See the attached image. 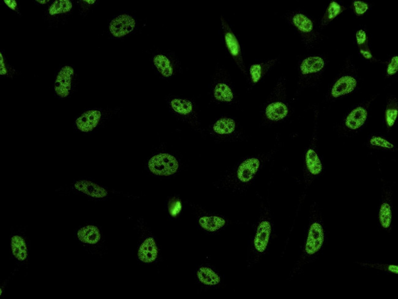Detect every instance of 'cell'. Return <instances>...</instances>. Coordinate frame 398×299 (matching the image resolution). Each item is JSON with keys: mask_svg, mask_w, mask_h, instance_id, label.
<instances>
[{"mask_svg": "<svg viewBox=\"0 0 398 299\" xmlns=\"http://www.w3.org/2000/svg\"><path fill=\"white\" fill-rule=\"evenodd\" d=\"M177 159L172 154L160 153L152 157L148 161V168L153 174L159 176H169L179 169Z\"/></svg>", "mask_w": 398, "mask_h": 299, "instance_id": "6da1fadb", "label": "cell"}, {"mask_svg": "<svg viewBox=\"0 0 398 299\" xmlns=\"http://www.w3.org/2000/svg\"><path fill=\"white\" fill-rule=\"evenodd\" d=\"M324 238L323 225L318 222L313 223L308 230L305 245V253L308 256H313L319 252L323 245Z\"/></svg>", "mask_w": 398, "mask_h": 299, "instance_id": "7a4b0ae2", "label": "cell"}, {"mask_svg": "<svg viewBox=\"0 0 398 299\" xmlns=\"http://www.w3.org/2000/svg\"><path fill=\"white\" fill-rule=\"evenodd\" d=\"M271 234V225L268 221H263L257 227L253 239V247L256 252L263 254L266 250Z\"/></svg>", "mask_w": 398, "mask_h": 299, "instance_id": "3957f363", "label": "cell"}, {"mask_svg": "<svg viewBox=\"0 0 398 299\" xmlns=\"http://www.w3.org/2000/svg\"><path fill=\"white\" fill-rule=\"evenodd\" d=\"M135 26V21L132 16L123 14L112 20L109 27L115 37L120 38L132 32Z\"/></svg>", "mask_w": 398, "mask_h": 299, "instance_id": "277c9868", "label": "cell"}, {"mask_svg": "<svg viewBox=\"0 0 398 299\" xmlns=\"http://www.w3.org/2000/svg\"><path fill=\"white\" fill-rule=\"evenodd\" d=\"M74 75V70L70 67H65L60 71L57 75L55 84V90L61 98L69 95L71 88V78Z\"/></svg>", "mask_w": 398, "mask_h": 299, "instance_id": "5b68a950", "label": "cell"}, {"mask_svg": "<svg viewBox=\"0 0 398 299\" xmlns=\"http://www.w3.org/2000/svg\"><path fill=\"white\" fill-rule=\"evenodd\" d=\"M260 167L258 159L249 158L243 161L238 167L237 175L238 179L242 183H248L253 179Z\"/></svg>", "mask_w": 398, "mask_h": 299, "instance_id": "8992f818", "label": "cell"}, {"mask_svg": "<svg viewBox=\"0 0 398 299\" xmlns=\"http://www.w3.org/2000/svg\"><path fill=\"white\" fill-rule=\"evenodd\" d=\"M101 117L100 111L91 110L83 113L79 118H78L76 120V125L78 129L82 132H89L95 129L100 121Z\"/></svg>", "mask_w": 398, "mask_h": 299, "instance_id": "52a82bcc", "label": "cell"}, {"mask_svg": "<svg viewBox=\"0 0 398 299\" xmlns=\"http://www.w3.org/2000/svg\"><path fill=\"white\" fill-rule=\"evenodd\" d=\"M224 28L226 30L225 40H226L227 48L229 49L230 54L234 58L238 65L239 66V67L243 72H245L244 68H243L244 66H243L242 52H241L240 46L239 43H238V39L234 33L228 27L226 23L224 24Z\"/></svg>", "mask_w": 398, "mask_h": 299, "instance_id": "ba28073f", "label": "cell"}, {"mask_svg": "<svg viewBox=\"0 0 398 299\" xmlns=\"http://www.w3.org/2000/svg\"><path fill=\"white\" fill-rule=\"evenodd\" d=\"M74 187L80 192L94 198H104L108 195L106 189L87 180L77 181L74 184Z\"/></svg>", "mask_w": 398, "mask_h": 299, "instance_id": "9c48e42d", "label": "cell"}, {"mask_svg": "<svg viewBox=\"0 0 398 299\" xmlns=\"http://www.w3.org/2000/svg\"><path fill=\"white\" fill-rule=\"evenodd\" d=\"M158 250L155 241L150 237L146 239L140 245L138 251V258L145 263H151L158 257Z\"/></svg>", "mask_w": 398, "mask_h": 299, "instance_id": "30bf717a", "label": "cell"}, {"mask_svg": "<svg viewBox=\"0 0 398 299\" xmlns=\"http://www.w3.org/2000/svg\"><path fill=\"white\" fill-rule=\"evenodd\" d=\"M357 86V80L351 76H344L334 83L332 90V95L334 98L345 95L352 92Z\"/></svg>", "mask_w": 398, "mask_h": 299, "instance_id": "8fae6325", "label": "cell"}, {"mask_svg": "<svg viewBox=\"0 0 398 299\" xmlns=\"http://www.w3.org/2000/svg\"><path fill=\"white\" fill-rule=\"evenodd\" d=\"M77 238L81 242L95 245L101 240V235L98 227L88 225L78 230Z\"/></svg>", "mask_w": 398, "mask_h": 299, "instance_id": "7c38bea8", "label": "cell"}, {"mask_svg": "<svg viewBox=\"0 0 398 299\" xmlns=\"http://www.w3.org/2000/svg\"><path fill=\"white\" fill-rule=\"evenodd\" d=\"M368 112L362 107H358L351 112L346 120L345 125L351 130H357L362 126L367 119Z\"/></svg>", "mask_w": 398, "mask_h": 299, "instance_id": "4fadbf2b", "label": "cell"}, {"mask_svg": "<svg viewBox=\"0 0 398 299\" xmlns=\"http://www.w3.org/2000/svg\"><path fill=\"white\" fill-rule=\"evenodd\" d=\"M325 65L324 60L320 57H310L304 60L300 65L302 75L313 74L320 72Z\"/></svg>", "mask_w": 398, "mask_h": 299, "instance_id": "5bb4252c", "label": "cell"}, {"mask_svg": "<svg viewBox=\"0 0 398 299\" xmlns=\"http://www.w3.org/2000/svg\"><path fill=\"white\" fill-rule=\"evenodd\" d=\"M288 112L286 105L281 102H274L266 107L265 115L272 121H279L287 116Z\"/></svg>", "mask_w": 398, "mask_h": 299, "instance_id": "9a60e30c", "label": "cell"}, {"mask_svg": "<svg viewBox=\"0 0 398 299\" xmlns=\"http://www.w3.org/2000/svg\"><path fill=\"white\" fill-rule=\"evenodd\" d=\"M13 255L20 261H24L28 257V248L24 238L19 235H14L10 242Z\"/></svg>", "mask_w": 398, "mask_h": 299, "instance_id": "2e32d148", "label": "cell"}, {"mask_svg": "<svg viewBox=\"0 0 398 299\" xmlns=\"http://www.w3.org/2000/svg\"><path fill=\"white\" fill-rule=\"evenodd\" d=\"M200 227L206 231L214 232L221 229L226 224V220L217 216L203 217L199 220Z\"/></svg>", "mask_w": 398, "mask_h": 299, "instance_id": "e0dca14e", "label": "cell"}, {"mask_svg": "<svg viewBox=\"0 0 398 299\" xmlns=\"http://www.w3.org/2000/svg\"><path fill=\"white\" fill-rule=\"evenodd\" d=\"M197 277L199 282L206 286H216L221 282L219 275L209 267H200L197 272Z\"/></svg>", "mask_w": 398, "mask_h": 299, "instance_id": "ac0fdd59", "label": "cell"}, {"mask_svg": "<svg viewBox=\"0 0 398 299\" xmlns=\"http://www.w3.org/2000/svg\"><path fill=\"white\" fill-rule=\"evenodd\" d=\"M306 164L309 172L311 174L317 175L321 174L323 170V165L318 154L314 150H308L306 154Z\"/></svg>", "mask_w": 398, "mask_h": 299, "instance_id": "d6986e66", "label": "cell"}, {"mask_svg": "<svg viewBox=\"0 0 398 299\" xmlns=\"http://www.w3.org/2000/svg\"><path fill=\"white\" fill-rule=\"evenodd\" d=\"M153 62L158 72L164 77H169L172 75L174 70L168 58L163 55H158L154 57Z\"/></svg>", "mask_w": 398, "mask_h": 299, "instance_id": "ffe728a7", "label": "cell"}, {"mask_svg": "<svg viewBox=\"0 0 398 299\" xmlns=\"http://www.w3.org/2000/svg\"><path fill=\"white\" fill-rule=\"evenodd\" d=\"M213 131L219 135H230L235 129V122L229 118H222L217 121L213 127Z\"/></svg>", "mask_w": 398, "mask_h": 299, "instance_id": "44dd1931", "label": "cell"}, {"mask_svg": "<svg viewBox=\"0 0 398 299\" xmlns=\"http://www.w3.org/2000/svg\"><path fill=\"white\" fill-rule=\"evenodd\" d=\"M214 98L221 102H231L234 99V93L231 88L226 83H219L217 84L214 90Z\"/></svg>", "mask_w": 398, "mask_h": 299, "instance_id": "7402d4cb", "label": "cell"}, {"mask_svg": "<svg viewBox=\"0 0 398 299\" xmlns=\"http://www.w3.org/2000/svg\"><path fill=\"white\" fill-rule=\"evenodd\" d=\"M295 27L303 33H310L313 29V23L308 17L302 14L294 15L292 19Z\"/></svg>", "mask_w": 398, "mask_h": 299, "instance_id": "603a6c76", "label": "cell"}, {"mask_svg": "<svg viewBox=\"0 0 398 299\" xmlns=\"http://www.w3.org/2000/svg\"><path fill=\"white\" fill-rule=\"evenodd\" d=\"M171 106L173 110L181 115H188L193 111V104L187 99H174L171 101Z\"/></svg>", "mask_w": 398, "mask_h": 299, "instance_id": "cb8c5ba5", "label": "cell"}, {"mask_svg": "<svg viewBox=\"0 0 398 299\" xmlns=\"http://www.w3.org/2000/svg\"><path fill=\"white\" fill-rule=\"evenodd\" d=\"M379 222L382 227L387 229L391 226L392 212L391 207L388 203L382 204L379 211Z\"/></svg>", "mask_w": 398, "mask_h": 299, "instance_id": "d4e9b609", "label": "cell"}, {"mask_svg": "<svg viewBox=\"0 0 398 299\" xmlns=\"http://www.w3.org/2000/svg\"><path fill=\"white\" fill-rule=\"evenodd\" d=\"M72 7V2L69 0H59L56 1L49 8L51 15L61 14L70 11Z\"/></svg>", "mask_w": 398, "mask_h": 299, "instance_id": "484cf974", "label": "cell"}, {"mask_svg": "<svg viewBox=\"0 0 398 299\" xmlns=\"http://www.w3.org/2000/svg\"><path fill=\"white\" fill-rule=\"evenodd\" d=\"M345 7L341 6L336 1H332L329 4L326 14L324 18V22L328 23L333 20L337 15L341 14L345 10Z\"/></svg>", "mask_w": 398, "mask_h": 299, "instance_id": "4316f807", "label": "cell"}, {"mask_svg": "<svg viewBox=\"0 0 398 299\" xmlns=\"http://www.w3.org/2000/svg\"><path fill=\"white\" fill-rule=\"evenodd\" d=\"M398 116L397 105L390 104L386 111V120L389 127L394 125Z\"/></svg>", "mask_w": 398, "mask_h": 299, "instance_id": "83f0119b", "label": "cell"}, {"mask_svg": "<svg viewBox=\"0 0 398 299\" xmlns=\"http://www.w3.org/2000/svg\"><path fill=\"white\" fill-rule=\"evenodd\" d=\"M250 72L253 82L255 83H258L260 80L262 75H263V65L255 64L251 66Z\"/></svg>", "mask_w": 398, "mask_h": 299, "instance_id": "f1b7e54d", "label": "cell"}, {"mask_svg": "<svg viewBox=\"0 0 398 299\" xmlns=\"http://www.w3.org/2000/svg\"><path fill=\"white\" fill-rule=\"evenodd\" d=\"M370 143L374 146L381 147L387 149H393L394 146L388 141L381 137H373L371 139Z\"/></svg>", "mask_w": 398, "mask_h": 299, "instance_id": "f546056e", "label": "cell"}, {"mask_svg": "<svg viewBox=\"0 0 398 299\" xmlns=\"http://www.w3.org/2000/svg\"><path fill=\"white\" fill-rule=\"evenodd\" d=\"M355 12L358 15H361L367 11L368 9V4L360 1H355L353 2Z\"/></svg>", "mask_w": 398, "mask_h": 299, "instance_id": "4dcf8cb0", "label": "cell"}, {"mask_svg": "<svg viewBox=\"0 0 398 299\" xmlns=\"http://www.w3.org/2000/svg\"><path fill=\"white\" fill-rule=\"evenodd\" d=\"M398 70V57L395 56L392 58L390 62L388 68H387V73L389 75H392L396 74Z\"/></svg>", "mask_w": 398, "mask_h": 299, "instance_id": "1f68e13d", "label": "cell"}, {"mask_svg": "<svg viewBox=\"0 0 398 299\" xmlns=\"http://www.w3.org/2000/svg\"><path fill=\"white\" fill-rule=\"evenodd\" d=\"M356 38H357V44L359 46H363L368 44L367 36L365 31L360 30H358L356 34Z\"/></svg>", "mask_w": 398, "mask_h": 299, "instance_id": "d6a6232c", "label": "cell"}, {"mask_svg": "<svg viewBox=\"0 0 398 299\" xmlns=\"http://www.w3.org/2000/svg\"><path fill=\"white\" fill-rule=\"evenodd\" d=\"M360 53L362 54V56L365 58L366 59H372V54L371 53L370 50L369 49L368 47V44H366L365 46H360Z\"/></svg>", "mask_w": 398, "mask_h": 299, "instance_id": "836d02e7", "label": "cell"}, {"mask_svg": "<svg viewBox=\"0 0 398 299\" xmlns=\"http://www.w3.org/2000/svg\"><path fill=\"white\" fill-rule=\"evenodd\" d=\"M4 2L13 10H15L17 6V2L14 0H5Z\"/></svg>", "mask_w": 398, "mask_h": 299, "instance_id": "e575fe53", "label": "cell"}, {"mask_svg": "<svg viewBox=\"0 0 398 299\" xmlns=\"http://www.w3.org/2000/svg\"><path fill=\"white\" fill-rule=\"evenodd\" d=\"M0 59H1V61H0V63H1V67H0V68H1V71H0V73H1V75H4L6 74L7 70L6 68H5L3 62V58H2L1 54H0Z\"/></svg>", "mask_w": 398, "mask_h": 299, "instance_id": "d590c367", "label": "cell"}, {"mask_svg": "<svg viewBox=\"0 0 398 299\" xmlns=\"http://www.w3.org/2000/svg\"><path fill=\"white\" fill-rule=\"evenodd\" d=\"M37 1L41 4H45L47 3V2H49V0H46V1Z\"/></svg>", "mask_w": 398, "mask_h": 299, "instance_id": "8d00e7d4", "label": "cell"}, {"mask_svg": "<svg viewBox=\"0 0 398 299\" xmlns=\"http://www.w3.org/2000/svg\"><path fill=\"white\" fill-rule=\"evenodd\" d=\"M85 1L88 2L89 4H93L94 2H95V0H94V1H88V0H85Z\"/></svg>", "mask_w": 398, "mask_h": 299, "instance_id": "74e56055", "label": "cell"}, {"mask_svg": "<svg viewBox=\"0 0 398 299\" xmlns=\"http://www.w3.org/2000/svg\"><path fill=\"white\" fill-rule=\"evenodd\" d=\"M2 288H1V296L2 295Z\"/></svg>", "mask_w": 398, "mask_h": 299, "instance_id": "f35d334b", "label": "cell"}]
</instances>
